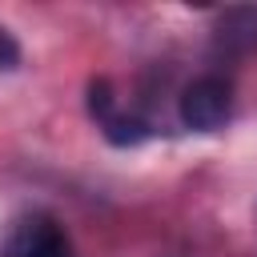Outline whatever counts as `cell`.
Listing matches in <instances>:
<instances>
[{
  "label": "cell",
  "mask_w": 257,
  "mask_h": 257,
  "mask_svg": "<svg viewBox=\"0 0 257 257\" xmlns=\"http://www.w3.org/2000/svg\"><path fill=\"white\" fill-rule=\"evenodd\" d=\"M213 44L225 56H249L257 48V8H225L213 24Z\"/></svg>",
  "instance_id": "cell-4"
},
{
  "label": "cell",
  "mask_w": 257,
  "mask_h": 257,
  "mask_svg": "<svg viewBox=\"0 0 257 257\" xmlns=\"http://www.w3.org/2000/svg\"><path fill=\"white\" fill-rule=\"evenodd\" d=\"M0 257H72V241L52 213H20L0 237Z\"/></svg>",
  "instance_id": "cell-1"
},
{
  "label": "cell",
  "mask_w": 257,
  "mask_h": 257,
  "mask_svg": "<svg viewBox=\"0 0 257 257\" xmlns=\"http://www.w3.org/2000/svg\"><path fill=\"white\" fill-rule=\"evenodd\" d=\"M88 112H92V120L100 124V133L112 141V145H141L153 128H149V120L145 116H137V112H128L120 100H116V92H112V84L100 76V80H92L88 84Z\"/></svg>",
  "instance_id": "cell-3"
},
{
  "label": "cell",
  "mask_w": 257,
  "mask_h": 257,
  "mask_svg": "<svg viewBox=\"0 0 257 257\" xmlns=\"http://www.w3.org/2000/svg\"><path fill=\"white\" fill-rule=\"evenodd\" d=\"M233 112V88L225 76L205 72L181 92V124L193 133H217Z\"/></svg>",
  "instance_id": "cell-2"
}]
</instances>
